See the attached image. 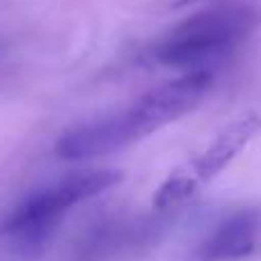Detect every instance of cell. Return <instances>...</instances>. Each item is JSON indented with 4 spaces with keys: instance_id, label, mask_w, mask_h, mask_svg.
<instances>
[{
    "instance_id": "7",
    "label": "cell",
    "mask_w": 261,
    "mask_h": 261,
    "mask_svg": "<svg viewBox=\"0 0 261 261\" xmlns=\"http://www.w3.org/2000/svg\"><path fill=\"white\" fill-rule=\"evenodd\" d=\"M184 3H188V0H184Z\"/></svg>"
},
{
    "instance_id": "4",
    "label": "cell",
    "mask_w": 261,
    "mask_h": 261,
    "mask_svg": "<svg viewBox=\"0 0 261 261\" xmlns=\"http://www.w3.org/2000/svg\"><path fill=\"white\" fill-rule=\"evenodd\" d=\"M261 133V117L257 113L241 115L239 119L222 128L211 140L206 149L197 156L188 158L179 165L153 193V208L158 211H174L188 204L206 184H211L250 142Z\"/></svg>"
},
{
    "instance_id": "2",
    "label": "cell",
    "mask_w": 261,
    "mask_h": 261,
    "mask_svg": "<svg viewBox=\"0 0 261 261\" xmlns=\"http://www.w3.org/2000/svg\"><path fill=\"white\" fill-rule=\"evenodd\" d=\"M119 170H78L30 193L5 220L3 231L18 257H39L73 206L122 184Z\"/></svg>"
},
{
    "instance_id": "1",
    "label": "cell",
    "mask_w": 261,
    "mask_h": 261,
    "mask_svg": "<svg viewBox=\"0 0 261 261\" xmlns=\"http://www.w3.org/2000/svg\"><path fill=\"white\" fill-rule=\"evenodd\" d=\"M213 85V71H190L140 96L128 108L108 117L69 128L55 144L64 161H92L122 151L133 142L176 122L204 101Z\"/></svg>"
},
{
    "instance_id": "3",
    "label": "cell",
    "mask_w": 261,
    "mask_h": 261,
    "mask_svg": "<svg viewBox=\"0 0 261 261\" xmlns=\"http://www.w3.org/2000/svg\"><path fill=\"white\" fill-rule=\"evenodd\" d=\"M259 16L250 7L211 9L186 18L172 28L156 46L153 60L163 67L190 71H213L257 28Z\"/></svg>"
},
{
    "instance_id": "6",
    "label": "cell",
    "mask_w": 261,
    "mask_h": 261,
    "mask_svg": "<svg viewBox=\"0 0 261 261\" xmlns=\"http://www.w3.org/2000/svg\"><path fill=\"white\" fill-rule=\"evenodd\" d=\"M140 227L133 222H110L96 229L94 234L85 236L78 243L76 252L69 261H115L128 252L130 248L142 243Z\"/></svg>"
},
{
    "instance_id": "5",
    "label": "cell",
    "mask_w": 261,
    "mask_h": 261,
    "mask_svg": "<svg viewBox=\"0 0 261 261\" xmlns=\"http://www.w3.org/2000/svg\"><path fill=\"white\" fill-rule=\"evenodd\" d=\"M261 234V213L239 211L220 222L213 234L199 245V261H239L248 257Z\"/></svg>"
}]
</instances>
